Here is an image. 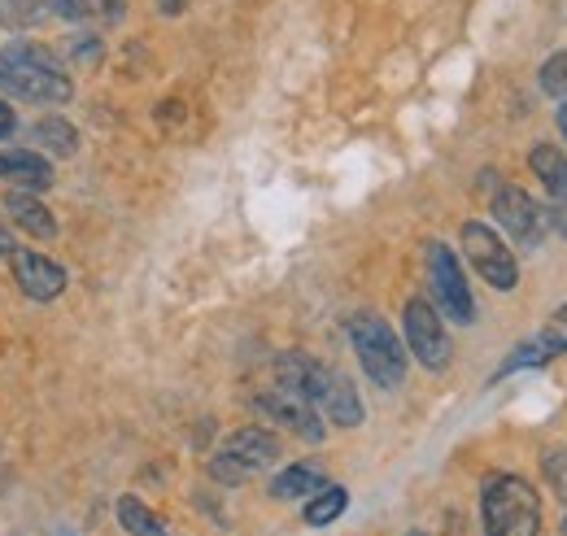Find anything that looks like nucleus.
<instances>
[{
	"label": "nucleus",
	"instance_id": "obj_2",
	"mask_svg": "<svg viewBox=\"0 0 567 536\" xmlns=\"http://www.w3.org/2000/svg\"><path fill=\"white\" fill-rule=\"evenodd\" d=\"M276 371H280V384L301 389L332 423H341V427H358L362 423V402H358L354 384L341 371H332V367H323V362H315L306 353H284Z\"/></svg>",
	"mask_w": 567,
	"mask_h": 536
},
{
	"label": "nucleus",
	"instance_id": "obj_29",
	"mask_svg": "<svg viewBox=\"0 0 567 536\" xmlns=\"http://www.w3.org/2000/svg\"><path fill=\"white\" fill-rule=\"evenodd\" d=\"M564 536H567V524H564Z\"/></svg>",
	"mask_w": 567,
	"mask_h": 536
},
{
	"label": "nucleus",
	"instance_id": "obj_21",
	"mask_svg": "<svg viewBox=\"0 0 567 536\" xmlns=\"http://www.w3.org/2000/svg\"><path fill=\"white\" fill-rule=\"evenodd\" d=\"M542 87L550 96H564L567 101V53H555L546 66H542Z\"/></svg>",
	"mask_w": 567,
	"mask_h": 536
},
{
	"label": "nucleus",
	"instance_id": "obj_27",
	"mask_svg": "<svg viewBox=\"0 0 567 536\" xmlns=\"http://www.w3.org/2000/svg\"><path fill=\"white\" fill-rule=\"evenodd\" d=\"M162 9H166V13H179V0H162Z\"/></svg>",
	"mask_w": 567,
	"mask_h": 536
},
{
	"label": "nucleus",
	"instance_id": "obj_5",
	"mask_svg": "<svg viewBox=\"0 0 567 536\" xmlns=\"http://www.w3.org/2000/svg\"><path fill=\"white\" fill-rule=\"evenodd\" d=\"M280 458V441L267 427H240L223 441V450L210 458V475L218 484H240L258 471H267Z\"/></svg>",
	"mask_w": 567,
	"mask_h": 536
},
{
	"label": "nucleus",
	"instance_id": "obj_14",
	"mask_svg": "<svg viewBox=\"0 0 567 536\" xmlns=\"http://www.w3.org/2000/svg\"><path fill=\"white\" fill-rule=\"evenodd\" d=\"M58 9L74 22H92V27H110L123 18L127 0H58Z\"/></svg>",
	"mask_w": 567,
	"mask_h": 536
},
{
	"label": "nucleus",
	"instance_id": "obj_17",
	"mask_svg": "<svg viewBox=\"0 0 567 536\" xmlns=\"http://www.w3.org/2000/svg\"><path fill=\"white\" fill-rule=\"evenodd\" d=\"M35 144L44 148V153H58V157H71L74 148H79V135H74V127L66 123V118H40L35 123Z\"/></svg>",
	"mask_w": 567,
	"mask_h": 536
},
{
	"label": "nucleus",
	"instance_id": "obj_13",
	"mask_svg": "<svg viewBox=\"0 0 567 536\" xmlns=\"http://www.w3.org/2000/svg\"><path fill=\"white\" fill-rule=\"evenodd\" d=\"M4 209H9V218H13L27 236H35V240H53V236H58V218H53V209H44V202H35L27 188H9Z\"/></svg>",
	"mask_w": 567,
	"mask_h": 536
},
{
	"label": "nucleus",
	"instance_id": "obj_25",
	"mask_svg": "<svg viewBox=\"0 0 567 536\" xmlns=\"http://www.w3.org/2000/svg\"><path fill=\"white\" fill-rule=\"evenodd\" d=\"M9 254H18V245H13V236H9V227L0 223V258H9Z\"/></svg>",
	"mask_w": 567,
	"mask_h": 536
},
{
	"label": "nucleus",
	"instance_id": "obj_23",
	"mask_svg": "<svg viewBox=\"0 0 567 536\" xmlns=\"http://www.w3.org/2000/svg\"><path fill=\"white\" fill-rule=\"evenodd\" d=\"M550 227L567 236V197H555V209H550Z\"/></svg>",
	"mask_w": 567,
	"mask_h": 536
},
{
	"label": "nucleus",
	"instance_id": "obj_18",
	"mask_svg": "<svg viewBox=\"0 0 567 536\" xmlns=\"http://www.w3.org/2000/svg\"><path fill=\"white\" fill-rule=\"evenodd\" d=\"M346 502H350V497H346V488H337V484H323V488H319V493L306 502V524H310V528H323V524H332V519L346 511Z\"/></svg>",
	"mask_w": 567,
	"mask_h": 536
},
{
	"label": "nucleus",
	"instance_id": "obj_11",
	"mask_svg": "<svg viewBox=\"0 0 567 536\" xmlns=\"http://www.w3.org/2000/svg\"><path fill=\"white\" fill-rule=\"evenodd\" d=\"M9 262H13L18 288H22L31 301H53V297H62L66 270L58 267L53 258H44V254H9Z\"/></svg>",
	"mask_w": 567,
	"mask_h": 536
},
{
	"label": "nucleus",
	"instance_id": "obj_8",
	"mask_svg": "<svg viewBox=\"0 0 567 536\" xmlns=\"http://www.w3.org/2000/svg\"><path fill=\"white\" fill-rule=\"evenodd\" d=\"M494 218L511 231V240H519V245H528V249H533V245H542V236L550 231V214L533 202L524 188H515V184L497 188Z\"/></svg>",
	"mask_w": 567,
	"mask_h": 536
},
{
	"label": "nucleus",
	"instance_id": "obj_24",
	"mask_svg": "<svg viewBox=\"0 0 567 536\" xmlns=\"http://www.w3.org/2000/svg\"><path fill=\"white\" fill-rule=\"evenodd\" d=\"M13 132H18V118H13V110L0 101V140H4V135H13Z\"/></svg>",
	"mask_w": 567,
	"mask_h": 536
},
{
	"label": "nucleus",
	"instance_id": "obj_9",
	"mask_svg": "<svg viewBox=\"0 0 567 536\" xmlns=\"http://www.w3.org/2000/svg\"><path fill=\"white\" fill-rule=\"evenodd\" d=\"M463 249L472 258V267L481 270V279H489L494 288H515L519 284V270H515V258L511 249L497 240V231H489L485 223H467L463 227Z\"/></svg>",
	"mask_w": 567,
	"mask_h": 536
},
{
	"label": "nucleus",
	"instance_id": "obj_22",
	"mask_svg": "<svg viewBox=\"0 0 567 536\" xmlns=\"http://www.w3.org/2000/svg\"><path fill=\"white\" fill-rule=\"evenodd\" d=\"M542 340L550 344V353H555V358H559V353H567V306L555 315V323L542 332Z\"/></svg>",
	"mask_w": 567,
	"mask_h": 536
},
{
	"label": "nucleus",
	"instance_id": "obj_26",
	"mask_svg": "<svg viewBox=\"0 0 567 536\" xmlns=\"http://www.w3.org/2000/svg\"><path fill=\"white\" fill-rule=\"evenodd\" d=\"M559 132H564V140H567V101L559 105Z\"/></svg>",
	"mask_w": 567,
	"mask_h": 536
},
{
	"label": "nucleus",
	"instance_id": "obj_10",
	"mask_svg": "<svg viewBox=\"0 0 567 536\" xmlns=\"http://www.w3.org/2000/svg\"><path fill=\"white\" fill-rule=\"evenodd\" d=\"M406 344L415 349V358L427 371H441L450 362V336L441 328V315L427 301H406Z\"/></svg>",
	"mask_w": 567,
	"mask_h": 536
},
{
	"label": "nucleus",
	"instance_id": "obj_12",
	"mask_svg": "<svg viewBox=\"0 0 567 536\" xmlns=\"http://www.w3.org/2000/svg\"><path fill=\"white\" fill-rule=\"evenodd\" d=\"M0 179L35 193V188L53 184V162L44 153H31V148H0Z\"/></svg>",
	"mask_w": 567,
	"mask_h": 536
},
{
	"label": "nucleus",
	"instance_id": "obj_1",
	"mask_svg": "<svg viewBox=\"0 0 567 536\" xmlns=\"http://www.w3.org/2000/svg\"><path fill=\"white\" fill-rule=\"evenodd\" d=\"M0 87L18 101H35V105H66L71 101V79L58 66V58L44 44L18 40L0 53Z\"/></svg>",
	"mask_w": 567,
	"mask_h": 536
},
{
	"label": "nucleus",
	"instance_id": "obj_7",
	"mask_svg": "<svg viewBox=\"0 0 567 536\" xmlns=\"http://www.w3.org/2000/svg\"><path fill=\"white\" fill-rule=\"evenodd\" d=\"M254 405H258V414L276 419L280 427L297 432L301 441H323L319 410H315V402H310L301 389H292V384H271V389H262V393L254 398Z\"/></svg>",
	"mask_w": 567,
	"mask_h": 536
},
{
	"label": "nucleus",
	"instance_id": "obj_4",
	"mask_svg": "<svg viewBox=\"0 0 567 536\" xmlns=\"http://www.w3.org/2000/svg\"><path fill=\"white\" fill-rule=\"evenodd\" d=\"M346 328H350V340H354V353L358 362H362V371L380 389H398L402 375H406V349L393 336V328L380 315H354Z\"/></svg>",
	"mask_w": 567,
	"mask_h": 536
},
{
	"label": "nucleus",
	"instance_id": "obj_20",
	"mask_svg": "<svg viewBox=\"0 0 567 536\" xmlns=\"http://www.w3.org/2000/svg\"><path fill=\"white\" fill-rule=\"evenodd\" d=\"M40 18H44L40 0H0V27H9V31H27Z\"/></svg>",
	"mask_w": 567,
	"mask_h": 536
},
{
	"label": "nucleus",
	"instance_id": "obj_19",
	"mask_svg": "<svg viewBox=\"0 0 567 536\" xmlns=\"http://www.w3.org/2000/svg\"><path fill=\"white\" fill-rule=\"evenodd\" d=\"M118 524L132 536H166L162 519H157L144 502H136V497H123V502H118Z\"/></svg>",
	"mask_w": 567,
	"mask_h": 536
},
{
	"label": "nucleus",
	"instance_id": "obj_16",
	"mask_svg": "<svg viewBox=\"0 0 567 536\" xmlns=\"http://www.w3.org/2000/svg\"><path fill=\"white\" fill-rule=\"evenodd\" d=\"M315 488H323V475L315 467H288L280 471L276 480H271V497H280V502H292V497H310Z\"/></svg>",
	"mask_w": 567,
	"mask_h": 536
},
{
	"label": "nucleus",
	"instance_id": "obj_28",
	"mask_svg": "<svg viewBox=\"0 0 567 536\" xmlns=\"http://www.w3.org/2000/svg\"><path fill=\"white\" fill-rule=\"evenodd\" d=\"M411 536H424V533H411Z\"/></svg>",
	"mask_w": 567,
	"mask_h": 536
},
{
	"label": "nucleus",
	"instance_id": "obj_6",
	"mask_svg": "<svg viewBox=\"0 0 567 536\" xmlns=\"http://www.w3.org/2000/svg\"><path fill=\"white\" fill-rule=\"evenodd\" d=\"M427 275H432V292H436V306L454 319V323H472L476 319V301H472V288L463 279L458 258L450 254V245H432L427 249Z\"/></svg>",
	"mask_w": 567,
	"mask_h": 536
},
{
	"label": "nucleus",
	"instance_id": "obj_3",
	"mask_svg": "<svg viewBox=\"0 0 567 536\" xmlns=\"http://www.w3.org/2000/svg\"><path fill=\"white\" fill-rule=\"evenodd\" d=\"M485 536H537L542 528V497L519 475H494L481 493Z\"/></svg>",
	"mask_w": 567,
	"mask_h": 536
},
{
	"label": "nucleus",
	"instance_id": "obj_15",
	"mask_svg": "<svg viewBox=\"0 0 567 536\" xmlns=\"http://www.w3.org/2000/svg\"><path fill=\"white\" fill-rule=\"evenodd\" d=\"M533 171H537V179L550 188V197H567V157L555 144L533 148Z\"/></svg>",
	"mask_w": 567,
	"mask_h": 536
}]
</instances>
